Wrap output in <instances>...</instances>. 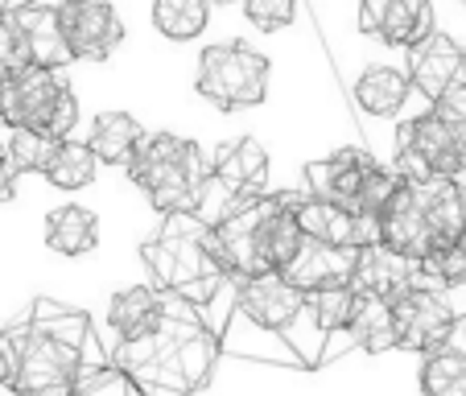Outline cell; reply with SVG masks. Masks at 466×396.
I'll list each match as a JSON object with an SVG mask.
<instances>
[{"mask_svg":"<svg viewBox=\"0 0 466 396\" xmlns=\"http://www.w3.org/2000/svg\"><path fill=\"white\" fill-rule=\"evenodd\" d=\"M99 166H104V161L96 157V149H91L87 141H62L50 169H46V182L71 194V190H83V186L96 182Z\"/></svg>","mask_w":466,"mask_h":396,"instance_id":"obj_28","label":"cell"},{"mask_svg":"<svg viewBox=\"0 0 466 396\" xmlns=\"http://www.w3.org/2000/svg\"><path fill=\"white\" fill-rule=\"evenodd\" d=\"M355 306H360V293L355 285H335V289L309 293V314H314L318 330L322 335H343L355 318Z\"/></svg>","mask_w":466,"mask_h":396,"instance_id":"obj_30","label":"cell"},{"mask_svg":"<svg viewBox=\"0 0 466 396\" xmlns=\"http://www.w3.org/2000/svg\"><path fill=\"white\" fill-rule=\"evenodd\" d=\"M71 83L62 79V71L50 66H25L13 79H0V96H5V132L13 128H50V116L58 99L66 96Z\"/></svg>","mask_w":466,"mask_h":396,"instance_id":"obj_10","label":"cell"},{"mask_svg":"<svg viewBox=\"0 0 466 396\" xmlns=\"http://www.w3.org/2000/svg\"><path fill=\"white\" fill-rule=\"evenodd\" d=\"M161 306H166V293L157 285H132L107 301V326L120 339H145L157 326Z\"/></svg>","mask_w":466,"mask_h":396,"instance_id":"obj_23","label":"cell"},{"mask_svg":"<svg viewBox=\"0 0 466 396\" xmlns=\"http://www.w3.org/2000/svg\"><path fill=\"white\" fill-rule=\"evenodd\" d=\"M388 9H392V0H360V34L380 37Z\"/></svg>","mask_w":466,"mask_h":396,"instance_id":"obj_36","label":"cell"},{"mask_svg":"<svg viewBox=\"0 0 466 396\" xmlns=\"http://www.w3.org/2000/svg\"><path fill=\"white\" fill-rule=\"evenodd\" d=\"M75 396H149V392H145V388L137 384L128 371L116 368V363H104V368L87 371V376L79 380Z\"/></svg>","mask_w":466,"mask_h":396,"instance_id":"obj_33","label":"cell"},{"mask_svg":"<svg viewBox=\"0 0 466 396\" xmlns=\"http://www.w3.org/2000/svg\"><path fill=\"white\" fill-rule=\"evenodd\" d=\"M396 190H400V174H396L392 166H376L368 174V182H363V190H360V198H355L351 211L363 215V219H376L380 223V215L388 211V203H392Z\"/></svg>","mask_w":466,"mask_h":396,"instance_id":"obj_32","label":"cell"},{"mask_svg":"<svg viewBox=\"0 0 466 396\" xmlns=\"http://www.w3.org/2000/svg\"><path fill=\"white\" fill-rule=\"evenodd\" d=\"M351 96H355L360 112L376 116V120H396V116H405V107L413 104L417 87L405 66H380L376 62V66H368V71L355 79Z\"/></svg>","mask_w":466,"mask_h":396,"instance_id":"obj_19","label":"cell"},{"mask_svg":"<svg viewBox=\"0 0 466 396\" xmlns=\"http://www.w3.org/2000/svg\"><path fill=\"white\" fill-rule=\"evenodd\" d=\"M298 194H260L248 207H239L228 223L215 231V252L219 264L228 269L231 281H248V277L264 273H285L293 256L306 244V231L298 223Z\"/></svg>","mask_w":466,"mask_h":396,"instance_id":"obj_3","label":"cell"},{"mask_svg":"<svg viewBox=\"0 0 466 396\" xmlns=\"http://www.w3.org/2000/svg\"><path fill=\"white\" fill-rule=\"evenodd\" d=\"M219 351V326L207 318V310L166 293L157 326L145 339H120L112 363L128 371L149 396H194L211 384Z\"/></svg>","mask_w":466,"mask_h":396,"instance_id":"obj_2","label":"cell"},{"mask_svg":"<svg viewBox=\"0 0 466 396\" xmlns=\"http://www.w3.org/2000/svg\"><path fill=\"white\" fill-rule=\"evenodd\" d=\"M194 87L219 112H244L268 99V58L244 42H215L198 54Z\"/></svg>","mask_w":466,"mask_h":396,"instance_id":"obj_6","label":"cell"},{"mask_svg":"<svg viewBox=\"0 0 466 396\" xmlns=\"http://www.w3.org/2000/svg\"><path fill=\"white\" fill-rule=\"evenodd\" d=\"M141 260L157 289L177 293L194 306H211V301L228 298V289H236V281L228 277L219 252H215V231L194 211L166 215L157 236L141 244Z\"/></svg>","mask_w":466,"mask_h":396,"instance_id":"obj_4","label":"cell"},{"mask_svg":"<svg viewBox=\"0 0 466 396\" xmlns=\"http://www.w3.org/2000/svg\"><path fill=\"white\" fill-rule=\"evenodd\" d=\"M0 157H5V132H0Z\"/></svg>","mask_w":466,"mask_h":396,"instance_id":"obj_41","label":"cell"},{"mask_svg":"<svg viewBox=\"0 0 466 396\" xmlns=\"http://www.w3.org/2000/svg\"><path fill=\"white\" fill-rule=\"evenodd\" d=\"M25 5H37V0H0V17H9V13L25 9Z\"/></svg>","mask_w":466,"mask_h":396,"instance_id":"obj_39","label":"cell"},{"mask_svg":"<svg viewBox=\"0 0 466 396\" xmlns=\"http://www.w3.org/2000/svg\"><path fill=\"white\" fill-rule=\"evenodd\" d=\"M421 273L433 289H458L466 285V239H446L421 260Z\"/></svg>","mask_w":466,"mask_h":396,"instance_id":"obj_31","label":"cell"},{"mask_svg":"<svg viewBox=\"0 0 466 396\" xmlns=\"http://www.w3.org/2000/svg\"><path fill=\"white\" fill-rule=\"evenodd\" d=\"M306 306H309V293H301L281 273L236 281V310L256 330H268V335H289L293 326L306 318Z\"/></svg>","mask_w":466,"mask_h":396,"instance_id":"obj_7","label":"cell"},{"mask_svg":"<svg viewBox=\"0 0 466 396\" xmlns=\"http://www.w3.org/2000/svg\"><path fill=\"white\" fill-rule=\"evenodd\" d=\"M380 244L392 248V252L405 256V260H417V264H421L425 256L438 248V236L430 231L421 207H417L413 186H409L405 178H400V190L392 194L388 211L380 215Z\"/></svg>","mask_w":466,"mask_h":396,"instance_id":"obj_15","label":"cell"},{"mask_svg":"<svg viewBox=\"0 0 466 396\" xmlns=\"http://www.w3.org/2000/svg\"><path fill=\"white\" fill-rule=\"evenodd\" d=\"M211 21V0H153V29L166 42H194Z\"/></svg>","mask_w":466,"mask_h":396,"instance_id":"obj_27","label":"cell"},{"mask_svg":"<svg viewBox=\"0 0 466 396\" xmlns=\"http://www.w3.org/2000/svg\"><path fill=\"white\" fill-rule=\"evenodd\" d=\"M46 244L58 256H87L99 244V219L79 203L54 207L46 215Z\"/></svg>","mask_w":466,"mask_h":396,"instance_id":"obj_24","label":"cell"},{"mask_svg":"<svg viewBox=\"0 0 466 396\" xmlns=\"http://www.w3.org/2000/svg\"><path fill=\"white\" fill-rule=\"evenodd\" d=\"M9 21L25 34V46H29V58L34 66H50V71H66L71 66V46L62 37V21H58V5H25V9L9 13Z\"/></svg>","mask_w":466,"mask_h":396,"instance_id":"obj_18","label":"cell"},{"mask_svg":"<svg viewBox=\"0 0 466 396\" xmlns=\"http://www.w3.org/2000/svg\"><path fill=\"white\" fill-rule=\"evenodd\" d=\"M355 252L360 248H330V244H318V239H306L281 277L298 285L301 293H322V289H335V285H351Z\"/></svg>","mask_w":466,"mask_h":396,"instance_id":"obj_16","label":"cell"},{"mask_svg":"<svg viewBox=\"0 0 466 396\" xmlns=\"http://www.w3.org/2000/svg\"><path fill=\"white\" fill-rule=\"evenodd\" d=\"M211 174L228 186L239 198H256L268 186V149H264L256 137H236V141H223L211 153Z\"/></svg>","mask_w":466,"mask_h":396,"instance_id":"obj_17","label":"cell"},{"mask_svg":"<svg viewBox=\"0 0 466 396\" xmlns=\"http://www.w3.org/2000/svg\"><path fill=\"white\" fill-rule=\"evenodd\" d=\"M128 178L145 190L153 211L182 215L194 211L198 186L211 178V157L198 149V141L177 137V132H149L141 153L132 157Z\"/></svg>","mask_w":466,"mask_h":396,"instance_id":"obj_5","label":"cell"},{"mask_svg":"<svg viewBox=\"0 0 466 396\" xmlns=\"http://www.w3.org/2000/svg\"><path fill=\"white\" fill-rule=\"evenodd\" d=\"M462 239H466V231H462Z\"/></svg>","mask_w":466,"mask_h":396,"instance_id":"obj_43","label":"cell"},{"mask_svg":"<svg viewBox=\"0 0 466 396\" xmlns=\"http://www.w3.org/2000/svg\"><path fill=\"white\" fill-rule=\"evenodd\" d=\"M145 137L149 132L141 128V120L128 112H99L96 120H91V137L87 145L96 149V157L104 161V166H132V157L141 153Z\"/></svg>","mask_w":466,"mask_h":396,"instance_id":"obj_22","label":"cell"},{"mask_svg":"<svg viewBox=\"0 0 466 396\" xmlns=\"http://www.w3.org/2000/svg\"><path fill=\"white\" fill-rule=\"evenodd\" d=\"M355 347H363L368 355H384L396 347V306L384 298H368L360 293V306H355V318L347 326Z\"/></svg>","mask_w":466,"mask_h":396,"instance_id":"obj_25","label":"cell"},{"mask_svg":"<svg viewBox=\"0 0 466 396\" xmlns=\"http://www.w3.org/2000/svg\"><path fill=\"white\" fill-rule=\"evenodd\" d=\"M58 137H50V132L42 128H13L5 132V157L13 161V169L17 174H46L54 161V153H58Z\"/></svg>","mask_w":466,"mask_h":396,"instance_id":"obj_29","label":"cell"},{"mask_svg":"<svg viewBox=\"0 0 466 396\" xmlns=\"http://www.w3.org/2000/svg\"><path fill=\"white\" fill-rule=\"evenodd\" d=\"M355 293H368V298H384V301H400L405 293H413L417 285H430L417 260L396 256L392 248L371 244L355 252V277H351Z\"/></svg>","mask_w":466,"mask_h":396,"instance_id":"obj_13","label":"cell"},{"mask_svg":"<svg viewBox=\"0 0 466 396\" xmlns=\"http://www.w3.org/2000/svg\"><path fill=\"white\" fill-rule=\"evenodd\" d=\"M405 71L425 104L466 96V50L450 34H430L421 46L405 50Z\"/></svg>","mask_w":466,"mask_h":396,"instance_id":"obj_8","label":"cell"},{"mask_svg":"<svg viewBox=\"0 0 466 396\" xmlns=\"http://www.w3.org/2000/svg\"><path fill=\"white\" fill-rule=\"evenodd\" d=\"M458 5H466V0H458Z\"/></svg>","mask_w":466,"mask_h":396,"instance_id":"obj_42","label":"cell"},{"mask_svg":"<svg viewBox=\"0 0 466 396\" xmlns=\"http://www.w3.org/2000/svg\"><path fill=\"white\" fill-rule=\"evenodd\" d=\"M239 9L260 34H281L298 21V0H244Z\"/></svg>","mask_w":466,"mask_h":396,"instance_id":"obj_34","label":"cell"},{"mask_svg":"<svg viewBox=\"0 0 466 396\" xmlns=\"http://www.w3.org/2000/svg\"><path fill=\"white\" fill-rule=\"evenodd\" d=\"M421 392L425 396H466V314L454 318V330L438 351L421 363Z\"/></svg>","mask_w":466,"mask_h":396,"instance_id":"obj_21","label":"cell"},{"mask_svg":"<svg viewBox=\"0 0 466 396\" xmlns=\"http://www.w3.org/2000/svg\"><path fill=\"white\" fill-rule=\"evenodd\" d=\"M376 166L380 161L371 157L368 149H360V145H347V149L330 153V157H322V161H309L306 166L309 198H330V203L355 207L363 182H368V174Z\"/></svg>","mask_w":466,"mask_h":396,"instance_id":"obj_14","label":"cell"},{"mask_svg":"<svg viewBox=\"0 0 466 396\" xmlns=\"http://www.w3.org/2000/svg\"><path fill=\"white\" fill-rule=\"evenodd\" d=\"M298 223L306 231V239H318V244L330 248H371L380 244V223L355 215L351 207L330 203V198H301L298 207Z\"/></svg>","mask_w":466,"mask_h":396,"instance_id":"obj_12","label":"cell"},{"mask_svg":"<svg viewBox=\"0 0 466 396\" xmlns=\"http://www.w3.org/2000/svg\"><path fill=\"white\" fill-rule=\"evenodd\" d=\"M441 107H446V116L454 120V128H458V141H462V166H466V96L441 99Z\"/></svg>","mask_w":466,"mask_h":396,"instance_id":"obj_37","label":"cell"},{"mask_svg":"<svg viewBox=\"0 0 466 396\" xmlns=\"http://www.w3.org/2000/svg\"><path fill=\"white\" fill-rule=\"evenodd\" d=\"M58 21L75 62H107L124 42V21L107 0H62Z\"/></svg>","mask_w":466,"mask_h":396,"instance_id":"obj_9","label":"cell"},{"mask_svg":"<svg viewBox=\"0 0 466 396\" xmlns=\"http://www.w3.org/2000/svg\"><path fill=\"white\" fill-rule=\"evenodd\" d=\"M417 194L430 231L438 236V244L446 239H462L466 231V186L458 178H425V182H409Z\"/></svg>","mask_w":466,"mask_h":396,"instance_id":"obj_20","label":"cell"},{"mask_svg":"<svg viewBox=\"0 0 466 396\" xmlns=\"http://www.w3.org/2000/svg\"><path fill=\"white\" fill-rule=\"evenodd\" d=\"M25 66H34L25 34H21L9 17H0V79H13V75H21Z\"/></svg>","mask_w":466,"mask_h":396,"instance_id":"obj_35","label":"cell"},{"mask_svg":"<svg viewBox=\"0 0 466 396\" xmlns=\"http://www.w3.org/2000/svg\"><path fill=\"white\" fill-rule=\"evenodd\" d=\"M396 306V347L400 351H417V355H430L438 351L441 343L450 339L454 330V310L450 301L441 298V289L433 285H417L413 293H405Z\"/></svg>","mask_w":466,"mask_h":396,"instance_id":"obj_11","label":"cell"},{"mask_svg":"<svg viewBox=\"0 0 466 396\" xmlns=\"http://www.w3.org/2000/svg\"><path fill=\"white\" fill-rule=\"evenodd\" d=\"M91 314L37 298L0 330V384L13 396H75L87 371L104 368Z\"/></svg>","mask_w":466,"mask_h":396,"instance_id":"obj_1","label":"cell"},{"mask_svg":"<svg viewBox=\"0 0 466 396\" xmlns=\"http://www.w3.org/2000/svg\"><path fill=\"white\" fill-rule=\"evenodd\" d=\"M0 132H5V96H0Z\"/></svg>","mask_w":466,"mask_h":396,"instance_id":"obj_40","label":"cell"},{"mask_svg":"<svg viewBox=\"0 0 466 396\" xmlns=\"http://www.w3.org/2000/svg\"><path fill=\"white\" fill-rule=\"evenodd\" d=\"M17 169H13L9 157H0V203H13L17 198Z\"/></svg>","mask_w":466,"mask_h":396,"instance_id":"obj_38","label":"cell"},{"mask_svg":"<svg viewBox=\"0 0 466 396\" xmlns=\"http://www.w3.org/2000/svg\"><path fill=\"white\" fill-rule=\"evenodd\" d=\"M430 34H438V17H433L430 0H392L384 29H380V42L396 46V50H413Z\"/></svg>","mask_w":466,"mask_h":396,"instance_id":"obj_26","label":"cell"}]
</instances>
